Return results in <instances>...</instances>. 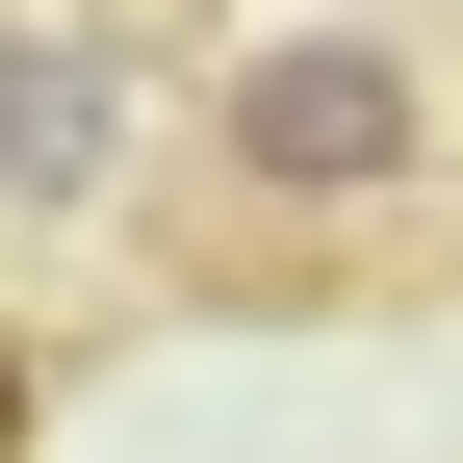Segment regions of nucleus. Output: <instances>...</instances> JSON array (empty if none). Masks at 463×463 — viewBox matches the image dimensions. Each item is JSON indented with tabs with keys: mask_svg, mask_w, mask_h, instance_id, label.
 <instances>
[{
	"mask_svg": "<svg viewBox=\"0 0 463 463\" xmlns=\"http://www.w3.org/2000/svg\"><path fill=\"white\" fill-rule=\"evenodd\" d=\"M206 181H232V258L206 283H335L438 206V52L412 26H258L206 78Z\"/></svg>",
	"mask_w": 463,
	"mask_h": 463,
	"instance_id": "f257e3e1",
	"label": "nucleus"
},
{
	"mask_svg": "<svg viewBox=\"0 0 463 463\" xmlns=\"http://www.w3.org/2000/svg\"><path fill=\"white\" fill-rule=\"evenodd\" d=\"M0 206H129V26H52V0H0Z\"/></svg>",
	"mask_w": 463,
	"mask_h": 463,
	"instance_id": "f03ea898",
	"label": "nucleus"
},
{
	"mask_svg": "<svg viewBox=\"0 0 463 463\" xmlns=\"http://www.w3.org/2000/svg\"><path fill=\"white\" fill-rule=\"evenodd\" d=\"M0 463H52V335L0 309Z\"/></svg>",
	"mask_w": 463,
	"mask_h": 463,
	"instance_id": "7ed1b4c3",
	"label": "nucleus"
}]
</instances>
